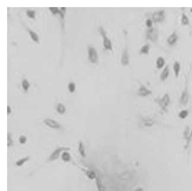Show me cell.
<instances>
[{
  "mask_svg": "<svg viewBox=\"0 0 192 191\" xmlns=\"http://www.w3.org/2000/svg\"><path fill=\"white\" fill-rule=\"evenodd\" d=\"M152 94V91L148 90L144 85H141V87L138 91V96H146L150 95Z\"/></svg>",
  "mask_w": 192,
  "mask_h": 191,
  "instance_id": "cell-9",
  "label": "cell"
},
{
  "mask_svg": "<svg viewBox=\"0 0 192 191\" xmlns=\"http://www.w3.org/2000/svg\"><path fill=\"white\" fill-rule=\"evenodd\" d=\"M75 88H76V85L73 82H70L68 85V89L69 90V91L71 93H73L75 91Z\"/></svg>",
  "mask_w": 192,
  "mask_h": 191,
  "instance_id": "cell-27",
  "label": "cell"
},
{
  "mask_svg": "<svg viewBox=\"0 0 192 191\" xmlns=\"http://www.w3.org/2000/svg\"><path fill=\"white\" fill-rule=\"evenodd\" d=\"M30 158V157L29 156H26L24 158H20V160H17L16 162V165L17 166H22L25 162H26L28 160H29Z\"/></svg>",
  "mask_w": 192,
  "mask_h": 191,
  "instance_id": "cell-20",
  "label": "cell"
},
{
  "mask_svg": "<svg viewBox=\"0 0 192 191\" xmlns=\"http://www.w3.org/2000/svg\"><path fill=\"white\" fill-rule=\"evenodd\" d=\"M189 115V111L188 110H182L179 114V116L180 119H185Z\"/></svg>",
  "mask_w": 192,
  "mask_h": 191,
  "instance_id": "cell-24",
  "label": "cell"
},
{
  "mask_svg": "<svg viewBox=\"0 0 192 191\" xmlns=\"http://www.w3.org/2000/svg\"><path fill=\"white\" fill-rule=\"evenodd\" d=\"M28 32H29V35H30L31 38H32V40L35 43H39V37H38V34H37L36 33H35V32L30 30V29H28Z\"/></svg>",
  "mask_w": 192,
  "mask_h": 191,
  "instance_id": "cell-16",
  "label": "cell"
},
{
  "mask_svg": "<svg viewBox=\"0 0 192 191\" xmlns=\"http://www.w3.org/2000/svg\"><path fill=\"white\" fill-rule=\"evenodd\" d=\"M57 111L60 114H63L65 112V107L63 104L58 103L57 105Z\"/></svg>",
  "mask_w": 192,
  "mask_h": 191,
  "instance_id": "cell-21",
  "label": "cell"
},
{
  "mask_svg": "<svg viewBox=\"0 0 192 191\" xmlns=\"http://www.w3.org/2000/svg\"><path fill=\"white\" fill-rule=\"evenodd\" d=\"M189 100V92H188V85H186V88L185 90L183 91L181 98L180 100V104L182 105H185L186 104H188V101Z\"/></svg>",
  "mask_w": 192,
  "mask_h": 191,
  "instance_id": "cell-8",
  "label": "cell"
},
{
  "mask_svg": "<svg viewBox=\"0 0 192 191\" xmlns=\"http://www.w3.org/2000/svg\"><path fill=\"white\" fill-rule=\"evenodd\" d=\"M79 151L80 154V155L83 157H86V154H85V146L83 145V143L82 141H80L79 143Z\"/></svg>",
  "mask_w": 192,
  "mask_h": 191,
  "instance_id": "cell-19",
  "label": "cell"
},
{
  "mask_svg": "<svg viewBox=\"0 0 192 191\" xmlns=\"http://www.w3.org/2000/svg\"><path fill=\"white\" fill-rule=\"evenodd\" d=\"M13 145V140H11V135L10 134V133L8 134V146H10Z\"/></svg>",
  "mask_w": 192,
  "mask_h": 191,
  "instance_id": "cell-31",
  "label": "cell"
},
{
  "mask_svg": "<svg viewBox=\"0 0 192 191\" xmlns=\"http://www.w3.org/2000/svg\"><path fill=\"white\" fill-rule=\"evenodd\" d=\"M121 64L124 66H127L129 63V57L128 54V51L127 49H126L122 55L121 57Z\"/></svg>",
  "mask_w": 192,
  "mask_h": 191,
  "instance_id": "cell-11",
  "label": "cell"
},
{
  "mask_svg": "<svg viewBox=\"0 0 192 191\" xmlns=\"http://www.w3.org/2000/svg\"><path fill=\"white\" fill-rule=\"evenodd\" d=\"M89 59L92 63H95L98 60V55L96 49L93 47H89L88 48Z\"/></svg>",
  "mask_w": 192,
  "mask_h": 191,
  "instance_id": "cell-6",
  "label": "cell"
},
{
  "mask_svg": "<svg viewBox=\"0 0 192 191\" xmlns=\"http://www.w3.org/2000/svg\"><path fill=\"white\" fill-rule=\"evenodd\" d=\"M152 18L155 23H161L165 18V11L161 10L153 13L152 15Z\"/></svg>",
  "mask_w": 192,
  "mask_h": 191,
  "instance_id": "cell-4",
  "label": "cell"
},
{
  "mask_svg": "<svg viewBox=\"0 0 192 191\" xmlns=\"http://www.w3.org/2000/svg\"><path fill=\"white\" fill-rule=\"evenodd\" d=\"M19 143L22 144H23V143H26V141H27V138L25 137V136H23V135H22L19 137Z\"/></svg>",
  "mask_w": 192,
  "mask_h": 191,
  "instance_id": "cell-29",
  "label": "cell"
},
{
  "mask_svg": "<svg viewBox=\"0 0 192 191\" xmlns=\"http://www.w3.org/2000/svg\"><path fill=\"white\" fill-rule=\"evenodd\" d=\"M146 26H147L149 29L152 28V21L150 19H147V20L146 21Z\"/></svg>",
  "mask_w": 192,
  "mask_h": 191,
  "instance_id": "cell-30",
  "label": "cell"
},
{
  "mask_svg": "<svg viewBox=\"0 0 192 191\" xmlns=\"http://www.w3.org/2000/svg\"><path fill=\"white\" fill-rule=\"evenodd\" d=\"M165 61L164 59L163 58V57H158L156 60V67L159 69L162 68L165 65Z\"/></svg>",
  "mask_w": 192,
  "mask_h": 191,
  "instance_id": "cell-15",
  "label": "cell"
},
{
  "mask_svg": "<svg viewBox=\"0 0 192 191\" xmlns=\"http://www.w3.org/2000/svg\"><path fill=\"white\" fill-rule=\"evenodd\" d=\"M44 123L48 126V127L53 129H60L61 128V125L55 120L50 119V118H47L44 120Z\"/></svg>",
  "mask_w": 192,
  "mask_h": 191,
  "instance_id": "cell-7",
  "label": "cell"
},
{
  "mask_svg": "<svg viewBox=\"0 0 192 191\" xmlns=\"http://www.w3.org/2000/svg\"><path fill=\"white\" fill-rule=\"evenodd\" d=\"M61 159L65 161V162H68V161H70V160H71V155L70 154L67 152V151H64L63 152L62 154H61Z\"/></svg>",
  "mask_w": 192,
  "mask_h": 191,
  "instance_id": "cell-17",
  "label": "cell"
},
{
  "mask_svg": "<svg viewBox=\"0 0 192 191\" xmlns=\"http://www.w3.org/2000/svg\"><path fill=\"white\" fill-rule=\"evenodd\" d=\"M169 74H170V70H169L168 66H166L165 67L163 71L162 72L161 76H160L161 81H165L167 79V78L168 77Z\"/></svg>",
  "mask_w": 192,
  "mask_h": 191,
  "instance_id": "cell-12",
  "label": "cell"
},
{
  "mask_svg": "<svg viewBox=\"0 0 192 191\" xmlns=\"http://www.w3.org/2000/svg\"><path fill=\"white\" fill-rule=\"evenodd\" d=\"M85 173L87 175V176L90 179H93L96 177L95 173L91 170H85Z\"/></svg>",
  "mask_w": 192,
  "mask_h": 191,
  "instance_id": "cell-25",
  "label": "cell"
},
{
  "mask_svg": "<svg viewBox=\"0 0 192 191\" xmlns=\"http://www.w3.org/2000/svg\"><path fill=\"white\" fill-rule=\"evenodd\" d=\"M26 14L27 16L31 18V19H34L35 17V15H36V11L35 10H28L26 11Z\"/></svg>",
  "mask_w": 192,
  "mask_h": 191,
  "instance_id": "cell-26",
  "label": "cell"
},
{
  "mask_svg": "<svg viewBox=\"0 0 192 191\" xmlns=\"http://www.w3.org/2000/svg\"><path fill=\"white\" fill-rule=\"evenodd\" d=\"M182 23L183 25H188L189 24V18L188 17V16H187L184 13H183V14H182Z\"/></svg>",
  "mask_w": 192,
  "mask_h": 191,
  "instance_id": "cell-23",
  "label": "cell"
},
{
  "mask_svg": "<svg viewBox=\"0 0 192 191\" xmlns=\"http://www.w3.org/2000/svg\"><path fill=\"white\" fill-rule=\"evenodd\" d=\"M70 148L69 147H65V146H60L58 147L56 149H55L52 154L50 155V156L48 157L47 161H51L55 160H57V158H59L60 156V153L65 150H69Z\"/></svg>",
  "mask_w": 192,
  "mask_h": 191,
  "instance_id": "cell-3",
  "label": "cell"
},
{
  "mask_svg": "<svg viewBox=\"0 0 192 191\" xmlns=\"http://www.w3.org/2000/svg\"><path fill=\"white\" fill-rule=\"evenodd\" d=\"M180 63L179 61H176L173 66V69L174 71V74L176 78H178L179 76L180 72Z\"/></svg>",
  "mask_w": 192,
  "mask_h": 191,
  "instance_id": "cell-14",
  "label": "cell"
},
{
  "mask_svg": "<svg viewBox=\"0 0 192 191\" xmlns=\"http://www.w3.org/2000/svg\"><path fill=\"white\" fill-rule=\"evenodd\" d=\"M192 139V128L191 131V134H190V141H191Z\"/></svg>",
  "mask_w": 192,
  "mask_h": 191,
  "instance_id": "cell-34",
  "label": "cell"
},
{
  "mask_svg": "<svg viewBox=\"0 0 192 191\" xmlns=\"http://www.w3.org/2000/svg\"><path fill=\"white\" fill-rule=\"evenodd\" d=\"M191 12L192 13V8H191Z\"/></svg>",
  "mask_w": 192,
  "mask_h": 191,
  "instance_id": "cell-35",
  "label": "cell"
},
{
  "mask_svg": "<svg viewBox=\"0 0 192 191\" xmlns=\"http://www.w3.org/2000/svg\"><path fill=\"white\" fill-rule=\"evenodd\" d=\"M143 189L142 188H137L136 190L135 191H143Z\"/></svg>",
  "mask_w": 192,
  "mask_h": 191,
  "instance_id": "cell-33",
  "label": "cell"
},
{
  "mask_svg": "<svg viewBox=\"0 0 192 191\" xmlns=\"http://www.w3.org/2000/svg\"><path fill=\"white\" fill-rule=\"evenodd\" d=\"M22 87H23V90L25 92H28V91L30 87V84L27 79H24L22 81Z\"/></svg>",
  "mask_w": 192,
  "mask_h": 191,
  "instance_id": "cell-22",
  "label": "cell"
},
{
  "mask_svg": "<svg viewBox=\"0 0 192 191\" xmlns=\"http://www.w3.org/2000/svg\"><path fill=\"white\" fill-rule=\"evenodd\" d=\"M146 38L152 42H156L158 38V32L154 28H150L146 32Z\"/></svg>",
  "mask_w": 192,
  "mask_h": 191,
  "instance_id": "cell-5",
  "label": "cell"
},
{
  "mask_svg": "<svg viewBox=\"0 0 192 191\" xmlns=\"http://www.w3.org/2000/svg\"><path fill=\"white\" fill-rule=\"evenodd\" d=\"M155 101L161 107L163 111H167V107L170 103V96L168 94H165L161 99L159 98H156Z\"/></svg>",
  "mask_w": 192,
  "mask_h": 191,
  "instance_id": "cell-1",
  "label": "cell"
},
{
  "mask_svg": "<svg viewBox=\"0 0 192 191\" xmlns=\"http://www.w3.org/2000/svg\"><path fill=\"white\" fill-rule=\"evenodd\" d=\"M178 39V36L176 32H174L171 34V35L167 38V43L170 46H173L177 41Z\"/></svg>",
  "mask_w": 192,
  "mask_h": 191,
  "instance_id": "cell-10",
  "label": "cell"
},
{
  "mask_svg": "<svg viewBox=\"0 0 192 191\" xmlns=\"http://www.w3.org/2000/svg\"><path fill=\"white\" fill-rule=\"evenodd\" d=\"M150 50V45L147 44L141 48L139 52L141 54H148Z\"/></svg>",
  "mask_w": 192,
  "mask_h": 191,
  "instance_id": "cell-18",
  "label": "cell"
},
{
  "mask_svg": "<svg viewBox=\"0 0 192 191\" xmlns=\"http://www.w3.org/2000/svg\"><path fill=\"white\" fill-rule=\"evenodd\" d=\"M49 10L54 15L57 14H59V12H60V10L57 7H49Z\"/></svg>",
  "mask_w": 192,
  "mask_h": 191,
  "instance_id": "cell-28",
  "label": "cell"
},
{
  "mask_svg": "<svg viewBox=\"0 0 192 191\" xmlns=\"http://www.w3.org/2000/svg\"><path fill=\"white\" fill-rule=\"evenodd\" d=\"M155 123V122L149 118H146L142 120V125L144 127H151Z\"/></svg>",
  "mask_w": 192,
  "mask_h": 191,
  "instance_id": "cell-13",
  "label": "cell"
},
{
  "mask_svg": "<svg viewBox=\"0 0 192 191\" xmlns=\"http://www.w3.org/2000/svg\"><path fill=\"white\" fill-rule=\"evenodd\" d=\"M99 31L102 35L103 40V47L106 50L112 51V43L111 40L106 37V32L105 31L104 29L102 27H100L99 29Z\"/></svg>",
  "mask_w": 192,
  "mask_h": 191,
  "instance_id": "cell-2",
  "label": "cell"
},
{
  "mask_svg": "<svg viewBox=\"0 0 192 191\" xmlns=\"http://www.w3.org/2000/svg\"><path fill=\"white\" fill-rule=\"evenodd\" d=\"M11 113V108L10 106L7 107V113L8 114H10Z\"/></svg>",
  "mask_w": 192,
  "mask_h": 191,
  "instance_id": "cell-32",
  "label": "cell"
}]
</instances>
